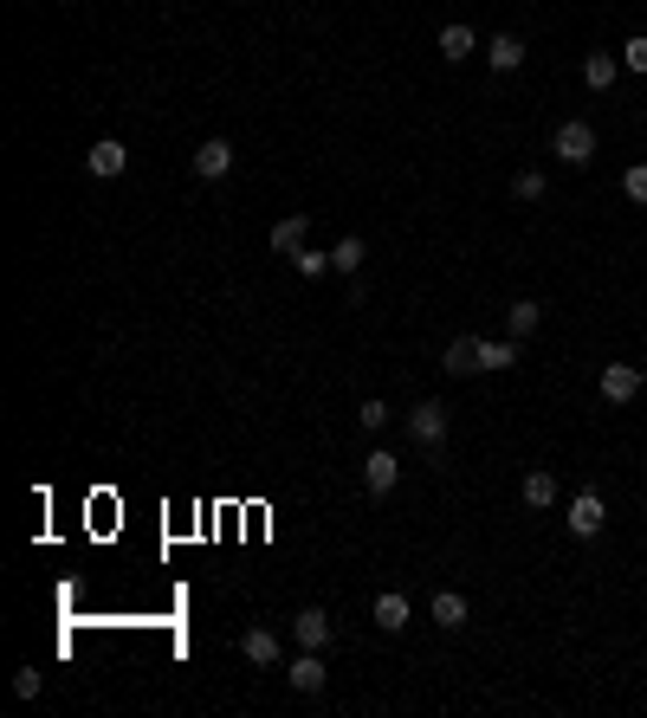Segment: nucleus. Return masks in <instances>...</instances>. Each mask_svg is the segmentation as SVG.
Here are the masks:
<instances>
[{
	"label": "nucleus",
	"instance_id": "dca6fc26",
	"mask_svg": "<svg viewBox=\"0 0 647 718\" xmlns=\"http://www.w3.org/2000/svg\"><path fill=\"white\" fill-rule=\"evenodd\" d=\"M538 324H544V305H538V298H518V305H505V330H512L518 343H525Z\"/></svg>",
	"mask_w": 647,
	"mask_h": 718
},
{
	"label": "nucleus",
	"instance_id": "5701e85b",
	"mask_svg": "<svg viewBox=\"0 0 647 718\" xmlns=\"http://www.w3.org/2000/svg\"><path fill=\"white\" fill-rule=\"evenodd\" d=\"M318 272H330V253H318V246H305V253H298V279H318Z\"/></svg>",
	"mask_w": 647,
	"mask_h": 718
},
{
	"label": "nucleus",
	"instance_id": "aec40b11",
	"mask_svg": "<svg viewBox=\"0 0 647 718\" xmlns=\"http://www.w3.org/2000/svg\"><path fill=\"white\" fill-rule=\"evenodd\" d=\"M363 253H369V246H363V240H356V233H343V240H337V246H330V266H337V272H343V279H350V272H356V266H363Z\"/></svg>",
	"mask_w": 647,
	"mask_h": 718
},
{
	"label": "nucleus",
	"instance_id": "6ab92c4d",
	"mask_svg": "<svg viewBox=\"0 0 647 718\" xmlns=\"http://www.w3.org/2000/svg\"><path fill=\"white\" fill-rule=\"evenodd\" d=\"M518 492H525L531 512H550V505H557V479H550L544 466H538V473H525V486H518Z\"/></svg>",
	"mask_w": 647,
	"mask_h": 718
},
{
	"label": "nucleus",
	"instance_id": "f3484780",
	"mask_svg": "<svg viewBox=\"0 0 647 718\" xmlns=\"http://www.w3.org/2000/svg\"><path fill=\"white\" fill-rule=\"evenodd\" d=\"M292 628H298V647H318V654H324V641H330V615L324 609H298Z\"/></svg>",
	"mask_w": 647,
	"mask_h": 718
},
{
	"label": "nucleus",
	"instance_id": "f03ea898",
	"mask_svg": "<svg viewBox=\"0 0 647 718\" xmlns=\"http://www.w3.org/2000/svg\"><path fill=\"white\" fill-rule=\"evenodd\" d=\"M408 440H415L428 460H440V447H447V408L440 402H415L408 408Z\"/></svg>",
	"mask_w": 647,
	"mask_h": 718
},
{
	"label": "nucleus",
	"instance_id": "0eeeda50",
	"mask_svg": "<svg viewBox=\"0 0 647 718\" xmlns=\"http://www.w3.org/2000/svg\"><path fill=\"white\" fill-rule=\"evenodd\" d=\"M85 169L98 175V182H110V175H123L130 169V149L117 143V136H104V143H91V156H85Z\"/></svg>",
	"mask_w": 647,
	"mask_h": 718
},
{
	"label": "nucleus",
	"instance_id": "20e7f679",
	"mask_svg": "<svg viewBox=\"0 0 647 718\" xmlns=\"http://www.w3.org/2000/svg\"><path fill=\"white\" fill-rule=\"evenodd\" d=\"M363 486H369V499H389V492L402 486V460H395L389 447H376V453L363 460Z\"/></svg>",
	"mask_w": 647,
	"mask_h": 718
},
{
	"label": "nucleus",
	"instance_id": "f257e3e1",
	"mask_svg": "<svg viewBox=\"0 0 647 718\" xmlns=\"http://www.w3.org/2000/svg\"><path fill=\"white\" fill-rule=\"evenodd\" d=\"M550 156H557L563 169H583V162H596V130H589L583 117L557 123V136H550Z\"/></svg>",
	"mask_w": 647,
	"mask_h": 718
},
{
	"label": "nucleus",
	"instance_id": "2eb2a0df",
	"mask_svg": "<svg viewBox=\"0 0 647 718\" xmlns=\"http://www.w3.org/2000/svg\"><path fill=\"white\" fill-rule=\"evenodd\" d=\"M305 214H285L279 220V227H272V253H285V259H298V253H305Z\"/></svg>",
	"mask_w": 647,
	"mask_h": 718
},
{
	"label": "nucleus",
	"instance_id": "39448f33",
	"mask_svg": "<svg viewBox=\"0 0 647 718\" xmlns=\"http://www.w3.org/2000/svg\"><path fill=\"white\" fill-rule=\"evenodd\" d=\"M324 654H318V647H298V660H292V673H285V680H292V693H324Z\"/></svg>",
	"mask_w": 647,
	"mask_h": 718
},
{
	"label": "nucleus",
	"instance_id": "b1692460",
	"mask_svg": "<svg viewBox=\"0 0 647 718\" xmlns=\"http://www.w3.org/2000/svg\"><path fill=\"white\" fill-rule=\"evenodd\" d=\"M512 195H518V201H544V175H538V169H525V175L512 182Z\"/></svg>",
	"mask_w": 647,
	"mask_h": 718
},
{
	"label": "nucleus",
	"instance_id": "4be33fe9",
	"mask_svg": "<svg viewBox=\"0 0 647 718\" xmlns=\"http://www.w3.org/2000/svg\"><path fill=\"white\" fill-rule=\"evenodd\" d=\"M356 421H363V427H369V434H382V427H389V421H395V408H389V402H382V395H369V402H363V408H356Z\"/></svg>",
	"mask_w": 647,
	"mask_h": 718
},
{
	"label": "nucleus",
	"instance_id": "423d86ee",
	"mask_svg": "<svg viewBox=\"0 0 647 718\" xmlns=\"http://www.w3.org/2000/svg\"><path fill=\"white\" fill-rule=\"evenodd\" d=\"M635 395H641V369H628V363H609V369H602V402L628 408Z\"/></svg>",
	"mask_w": 647,
	"mask_h": 718
},
{
	"label": "nucleus",
	"instance_id": "f8f14e48",
	"mask_svg": "<svg viewBox=\"0 0 647 718\" xmlns=\"http://www.w3.org/2000/svg\"><path fill=\"white\" fill-rule=\"evenodd\" d=\"M615 78H622V59H615V52H589L583 59V85L589 91H615Z\"/></svg>",
	"mask_w": 647,
	"mask_h": 718
},
{
	"label": "nucleus",
	"instance_id": "9d476101",
	"mask_svg": "<svg viewBox=\"0 0 647 718\" xmlns=\"http://www.w3.org/2000/svg\"><path fill=\"white\" fill-rule=\"evenodd\" d=\"M473 46H479V33L466 20H453V26H440V59L447 65H460V59H473Z\"/></svg>",
	"mask_w": 647,
	"mask_h": 718
},
{
	"label": "nucleus",
	"instance_id": "a211bd4d",
	"mask_svg": "<svg viewBox=\"0 0 647 718\" xmlns=\"http://www.w3.org/2000/svg\"><path fill=\"white\" fill-rule=\"evenodd\" d=\"M434 621H440L447 634L466 628V596H460V589H440V596H434Z\"/></svg>",
	"mask_w": 647,
	"mask_h": 718
},
{
	"label": "nucleus",
	"instance_id": "9b49d317",
	"mask_svg": "<svg viewBox=\"0 0 647 718\" xmlns=\"http://www.w3.org/2000/svg\"><path fill=\"white\" fill-rule=\"evenodd\" d=\"M486 65H492V72H518V65H525V39H518V33H499V39H492V46H486Z\"/></svg>",
	"mask_w": 647,
	"mask_h": 718
},
{
	"label": "nucleus",
	"instance_id": "412c9836",
	"mask_svg": "<svg viewBox=\"0 0 647 718\" xmlns=\"http://www.w3.org/2000/svg\"><path fill=\"white\" fill-rule=\"evenodd\" d=\"M518 363V337H505V343H479V369H512Z\"/></svg>",
	"mask_w": 647,
	"mask_h": 718
},
{
	"label": "nucleus",
	"instance_id": "393cba45",
	"mask_svg": "<svg viewBox=\"0 0 647 718\" xmlns=\"http://www.w3.org/2000/svg\"><path fill=\"white\" fill-rule=\"evenodd\" d=\"M622 65H628V72H641V78H647V33H641V39H628V46H622Z\"/></svg>",
	"mask_w": 647,
	"mask_h": 718
},
{
	"label": "nucleus",
	"instance_id": "4468645a",
	"mask_svg": "<svg viewBox=\"0 0 647 718\" xmlns=\"http://www.w3.org/2000/svg\"><path fill=\"white\" fill-rule=\"evenodd\" d=\"M376 628L382 634H402L408 628V596H402V589H382V596H376Z\"/></svg>",
	"mask_w": 647,
	"mask_h": 718
},
{
	"label": "nucleus",
	"instance_id": "cd10ccee",
	"mask_svg": "<svg viewBox=\"0 0 647 718\" xmlns=\"http://www.w3.org/2000/svg\"><path fill=\"white\" fill-rule=\"evenodd\" d=\"M641 389H647V369H641Z\"/></svg>",
	"mask_w": 647,
	"mask_h": 718
},
{
	"label": "nucleus",
	"instance_id": "a878e982",
	"mask_svg": "<svg viewBox=\"0 0 647 718\" xmlns=\"http://www.w3.org/2000/svg\"><path fill=\"white\" fill-rule=\"evenodd\" d=\"M622 195L628 201H647V162H635V169L622 175Z\"/></svg>",
	"mask_w": 647,
	"mask_h": 718
},
{
	"label": "nucleus",
	"instance_id": "1a4fd4ad",
	"mask_svg": "<svg viewBox=\"0 0 647 718\" xmlns=\"http://www.w3.org/2000/svg\"><path fill=\"white\" fill-rule=\"evenodd\" d=\"M240 654L253 660V667H279L285 647H279V634H272V628H246V634H240Z\"/></svg>",
	"mask_w": 647,
	"mask_h": 718
},
{
	"label": "nucleus",
	"instance_id": "ddd939ff",
	"mask_svg": "<svg viewBox=\"0 0 647 718\" xmlns=\"http://www.w3.org/2000/svg\"><path fill=\"white\" fill-rule=\"evenodd\" d=\"M440 369H447V376H479V337H453Z\"/></svg>",
	"mask_w": 647,
	"mask_h": 718
},
{
	"label": "nucleus",
	"instance_id": "6e6552de",
	"mask_svg": "<svg viewBox=\"0 0 647 718\" xmlns=\"http://www.w3.org/2000/svg\"><path fill=\"white\" fill-rule=\"evenodd\" d=\"M227 169H233V143H227V136H208V143L195 149V175H201V182H220Z\"/></svg>",
	"mask_w": 647,
	"mask_h": 718
},
{
	"label": "nucleus",
	"instance_id": "bb28decb",
	"mask_svg": "<svg viewBox=\"0 0 647 718\" xmlns=\"http://www.w3.org/2000/svg\"><path fill=\"white\" fill-rule=\"evenodd\" d=\"M39 686H46V680H39V667H20V673H13V693H20V699H39Z\"/></svg>",
	"mask_w": 647,
	"mask_h": 718
},
{
	"label": "nucleus",
	"instance_id": "7ed1b4c3",
	"mask_svg": "<svg viewBox=\"0 0 647 718\" xmlns=\"http://www.w3.org/2000/svg\"><path fill=\"white\" fill-rule=\"evenodd\" d=\"M563 524H570V537H596L602 524H609V505H602V492H576L570 512H563Z\"/></svg>",
	"mask_w": 647,
	"mask_h": 718
}]
</instances>
